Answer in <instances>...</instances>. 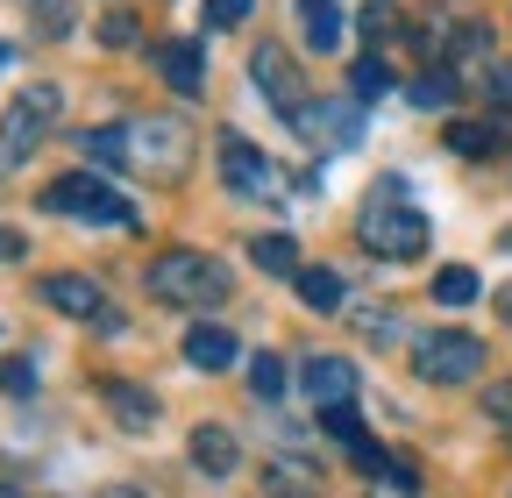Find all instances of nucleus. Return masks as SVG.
Wrapping results in <instances>:
<instances>
[{
	"instance_id": "f257e3e1",
	"label": "nucleus",
	"mask_w": 512,
	"mask_h": 498,
	"mask_svg": "<svg viewBox=\"0 0 512 498\" xmlns=\"http://www.w3.org/2000/svg\"><path fill=\"white\" fill-rule=\"evenodd\" d=\"M221 292H228V271L214 257H200V249H164L150 264V299H164V306H207Z\"/></svg>"
},
{
	"instance_id": "f03ea898",
	"label": "nucleus",
	"mask_w": 512,
	"mask_h": 498,
	"mask_svg": "<svg viewBox=\"0 0 512 498\" xmlns=\"http://www.w3.org/2000/svg\"><path fill=\"white\" fill-rule=\"evenodd\" d=\"M128 164L150 171V178H185L192 171V129L178 114H150V121H128Z\"/></svg>"
},
{
	"instance_id": "7ed1b4c3",
	"label": "nucleus",
	"mask_w": 512,
	"mask_h": 498,
	"mask_svg": "<svg viewBox=\"0 0 512 498\" xmlns=\"http://www.w3.org/2000/svg\"><path fill=\"white\" fill-rule=\"evenodd\" d=\"M43 207L72 214V221H100V228H128V221H136V214H128V200L114 193L107 178H93V171H64V178H50V185H43Z\"/></svg>"
},
{
	"instance_id": "20e7f679",
	"label": "nucleus",
	"mask_w": 512,
	"mask_h": 498,
	"mask_svg": "<svg viewBox=\"0 0 512 498\" xmlns=\"http://www.w3.org/2000/svg\"><path fill=\"white\" fill-rule=\"evenodd\" d=\"M413 370L427 385H470V378H484V342L463 328H434L413 342Z\"/></svg>"
},
{
	"instance_id": "39448f33",
	"label": "nucleus",
	"mask_w": 512,
	"mask_h": 498,
	"mask_svg": "<svg viewBox=\"0 0 512 498\" xmlns=\"http://www.w3.org/2000/svg\"><path fill=\"white\" fill-rule=\"evenodd\" d=\"M356 235H363V249H377V257L413 264L420 249H427V214L420 207H399V200H370L363 221H356Z\"/></svg>"
},
{
	"instance_id": "423d86ee",
	"label": "nucleus",
	"mask_w": 512,
	"mask_h": 498,
	"mask_svg": "<svg viewBox=\"0 0 512 498\" xmlns=\"http://www.w3.org/2000/svg\"><path fill=\"white\" fill-rule=\"evenodd\" d=\"M57 114H64V93H57V86H29V93H15L8 121H0V164H22V157L36 150V136L50 129Z\"/></svg>"
},
{
	"instance_id": "0eeeda50",
	"label": "nucleus",
	"mask_w": 512,
	"mask_h": 498,
	"mask_svg": "<svg viewBox=\"0 0 512 498\" xmlns=\"http://www.w3.org/2000/svg\"><path fill=\"white\" fill-rule=\"evenodd\" d=\"M292 129H299L306 143H320V150H356V136H363V100H356V93H335V100H320V107H299Z\"/></svg>"
},
{
	"instance_id": "6e6552de",
	"label": "nucleus",
	"mask_w": 512,
	"mask_h": 498,
	"mask_svg": "<svg viewBox=\"0 0 512 498\" xmlns=\"http://www.w3.org/2000/svg\"><path fill=\"white\" fill-rule=\"evenodd\" d=\"M299 378H306V399H313V413L356 406V385H363L349 356H306V363H299Z\"/></svg>"
},
{
	"instance_id": "1a4fd4ad",
	"label": "nucleus",
	"mask_w": 512,
	"mask_h": 498,
	"mask_svg": "<svg viewBox=\"0 0 512 498\" xmlns=\"http://www.w3.org/2000/svg\"><path fill=\"white\" fill-rule=\"evenodd\" d=\"M214 150H221V178L235 185V193H242V200H264V193H271V185H278V171H271V157H264V150H256V143H242L235 129H228V136H221Z\"/></svg>"
},
{
	"instance_id": "9d476101",
	"label": "nucleus",
	"mask_w": 512,
	"mask_h": 498,
	"mask_svg": "<svg viewBox=\"0 0 512 498\" xmlns=\"http://www.w3.org/2000/svg\"><path fill=\"white\" fill-rule=\"evenodd\" d=\"M249 79H256V86L271 93V107H278L285 121H292V114L306 107V86H299V72H292V57H285L278 43H264V50L249 57Z\"/></svg>"
},
{
	"instance_id": "9b49d317",
	"label": "nucleus",
	"mask_w": 512,
	"mask_h": 498,
	"mask_svg": "<svg viewBox=\"0 0 512 498\" xmlns=\"http://www.w3.org/2000/svg\"><path fill=\"white\" fill-rule=\"evenodd\" d=\"M157 72L171 79V93L200 100V86H207V50H200V36H171V43L157 50Z\"/></svg>"
},
{
	"instance_id": "f8f14e48",
	"label": "nucleus",
	"mask_w": 512,
	"mask_h": 498,
	"mask_svg": "<svg viewBox=\"0 0 512 498\" xmlns=\"http://www.w3.org/2000/svg\"><path fill=\"white\" fill-rule=\"evenodd\" d=\"M36 292H43V306H57V314H72V321H86V328H93V314L107 306L93 278H64V271H57V278H43Z\"/></svg>"
},
{
	"instance_id": "ddd939ff",
	"label": "nucleus",
	"mask_w": 512,
	"mask_h": 498,
	"mask_svg": "<svg viewBox=\"0 0 512 498\" xmlns=\"http://www.w3.org/2000/svg\"><path fill=\"white\" fill-rule=\"evenodd\" d=\"M185 363H192V370H228V363H235V335H228L221 321L185 328Z\"/></svg>"
},
{
	"instance_id": "4468645a",
	"label": "nucleus",
	"mask_w": 512,
	"mask_h": 498,
	"mask_svg": "<svg viewBox=\"0 0 512 498\" xmlns=\"http://www.w3.org/2000/svg\"><path fill=\"white\" fill-rule=\"evenodd\" d=\"M100 392H107V406H114V420H121L128 434H150V420H157V399H150V392H136L128 378H107Z\"/></svg>"
},
{
	"instance_id": "2eb2a0df",
	"label": "nucleus",
	"mask_w": 512,
	"mask_h": 498,
	"mask_svg": "<svg viewBox=\"0 0 512 498\" xmlns=\"http://www.w3.org/2000/svg\"><path fill=\"white\" fill-rule=\"evenodd\" d=\"M192 463H200L207 477H228L235 470V434L214 427V420H200V427H192Z\"/></svg>"
},
{
	"instance_id": "dca6fc26",
	"label": "nucleus",
	"mask_w": 512,
	"mask_h": 498,
	"mask_svg": "<svg viewBox=\"0 0 512 498\" xmlns=\"http://www.w3.org/2000/svg\"><path fill=\"white\" fill-rule=\"evenodd\" d=\"M79 157H86V171H128V121L121 129H86Z\"/></svg>"
},
{
	"instance_id": "f3484780",
	"label": "nucleus",
	"mask_w": 512,
	"mask_h": 498,
	"mask_svg": "<svg viewBox=\"0 0 512 498\" xmlns=\"http://www.w3.org/2000/svg\"><path fill=\"white\" fill-rule=\"evenodd\" d=\"M299 29L313 50H342V8L335 0H299Z\"/></svg>"
},
{
	"instance_id": "a211bd4d",
	"label": "nucleus",
	"mask_w": 512,
	"mask_h": 498,
	"mask_svg": "<svg viewBox=\"0 0 512 498\" xmlns=\"http://www.w3.org/2000/svg\"><path fill=\"white\" fill-rule=\"evenodd\" d=\"M249 257L264 264L271 278H299V242H292V235H256V242H249Z\"/></svg>"
},
{
	"instance_id": "6ab92c4d",
	"label": "nucleus",
	"mask_w": 512,
	"mask_h": 498,
	"mask_svg": "<svg viewBox=\"0 0 512 498\" xmlns=\"http://www.w3.org/2000/svg\"><path fill=\"white\" fill-rule=\"evenodd\" d=\"M264 491H271V498H313V491H320V470H306V463H271V470H264Z\"/></svg>"
},
{
	"instance_id": "aec40b11",
	"label": "nucleus",
	"mask_w": 512,
	"mask_h": 498,
	"mask_svg": "<svg viewBox=\"0 0 512 498\" xmlns=\"http://www.w3.org/2000/svg\"><path fill=\"white\" fill-rule=\"evenodd\" d=\"M349 93H356V100H377V93H392V65H384L377 50H370V57H356V65H349Z\"/></svg>"
},
{
	"instance_id": "412c9836",
	"label": "nucleus",
	"mask_w": 512,
	"mask_h": 498,
	"mask_svg": "<svg viewBox=\"0 0 512 498\" xmlns=\"http://www.w3.org/2000/svg\"><path fill=\"white\" fill-rule=\"evenodd\" d=\"M406 100H413V107H427V114H434V107L448 114V107H456V79H448V72H420V79L406 86Z\"/></svg>"
},
{
	"instance_id": "4be33fe9",
	"label": "nucleus",
	"mask_w": 512,
	"mask_h": 498,
	"mask_svg": "<svg viewBox=\"0 0 512 498\" xmlns=\"http://www.w3.org/2000/svg\"><path fill=\"white\" fill-rule=\"evenodd\" d=\"M448 150L456 157H491L498 136H491V121H448Z\"/></svg>"
},
{
	"instance_id": "5701e85b",
	"label": "nucleus",
	"mask_w": 512,
	"mask_h": 498,
	"mask_svg": "<svg viewBox=\"0 0 512 498\" xmlns=\"http://www.w3.org/2000/svg\"><path fill=\"white\" fill-rule=\"evenodd\" d=\"M292 285H299V299L313 306V314H328V306H342V278H335V271H299Z\"/></svg>"
},
{
	"instance_id": "b1692460",
	"label": "nucleus",
	"mask_w": 512,
	"mask_h": 498,
	"mask_svg": "<svg viewBox=\"0 0 512 498\" xmlns=\"http://www.w3.org/2000/svg\"><path fill=\"white\" fill-rule=\"evenodd\" d=\"M434 299H441V306H470V299H477V271H470V264L434 271Z\"/></svg>"
},
{
	"instance_id": "393cba45",
	"label": "nucleus",
	"mask_w": 512,
	"mask_h": 498,
	"mask_svg": "<svg viewBox=\"0 0 512 498\" xmlns=\"http://www.w3.org/2000/svg\"><path fill=\"white\" fill-rule=\"evenodd\" d=\"M249 392H256V399H278V392H285V363H278L271 349L249 356Z\"/></svg>"
},
{
	"instance_id": "a878e982",
	"label": "nucleus",
	"mask_w": 512,
	"mask_h": 498,
	"mask_svg": "<svg viewBox=\"0 0 512 498\" xmlns=\"http://www.w3.org/2000/svg\"><path fill=\"white\" fill-rule=\"evenodd\" d=\"M0 392H8V399H29V392H36V356H0Z\"/></svg>"
},
{
	"instance_id": "bb28decb",
	"label": "nucleus",
	"mask_w": 512,
	"mask_h": 498,
	"mask_svg": "<svg viewBox=\"0 0 512 498\" xmlns=\"http://www.w3.org/2000/svg\"><path fill=\"white\" fill-rule=\"evenodd\" d=\"M320 427H328V434H335V442H342V449H356V442H363V434H370V427L356 420V406H335V413H320Z\"/></svg>"
},
{
	"instance_id": "cd10ccee",
	"label": "nucleus",
	"mask_w": 512,
	"mask_h": 498,
	"mask_svg": "<svg viewBox=\"0 0 512 498\" xmlns=\"http://www.w3.org/2000/svg\"><path fill=\"white\" fill-rule=\"evenodd\" d=\"M249 8H256V0H207L200 29H235V22H249Z\"/></svg>"
},
{
	"instance_id": "c85d7f7f",
	"label": "nucleus",
	"mask_w": 512,
	"mask_h": 498,
	"mask_svg": "<svg viewBox=\"0 0 512 498\" xmlns=\"http://www.w3.org/2000/svg\"><path fill=\"white\" fill-rule=\"evenodd\" d=\"M100 43H107V50H128V43H136V15H121V8H114V15L100 22Z\"/></svg>"
},
{
	"instance_id": "c756f323",
	"label": "nucleus",
	"mask_w": 512,
	"mask_h": 498,
	"mask_svg": "<svg viewBox=\"0 0 512 498\" xmlns=\"http://www.w3.org/2000/svg\"><path fill=\"white\" fill-rule=\"evenodd\" d=\"M363 335H370V342H392V335H399V314H392V306H370V314H363Z\"/></svg>"
},
{
	"instance_id": "7c9ffc66",
	"label": "nucleus",
	"mask_w": 512,
	"mask_h": 498,
	"mask_svg": "<svg viewBox=\"0 0 512 498\" xmlns=\"http://www.w3.org/2000/svg\"><path fill=\"white\" fill-rule=\"evenodd\" d=\"M484 86H491V107H512V57L484 72Z\"/></svg>"
},
{
	"instance_id": "2f4dec72",
	"label": "nucleus",
	"mask_w": 512,
	"mask_h": 498,
	"mask_svg": "<svg viewBox=\"0 0 512 498\" xmlns=\"http://www.w3.org/2000/svg\"><path fill=\"white\" fill-rule=\"evenodd\" d=\"M0 257H22V235H8V228H0Z\"/></svg>"
},
{
	"instance_id": "473e14b6",
	"label": "nucleus",
	"mask_w": 512,
	"mask_h": 498,
	"mask_svg": "<svg viewBox=\"0 0 512 498\" xmlns=\"http://www.w3.org/2000/svg\"><path fill=\"white\" fill-rule=\"evenodd\" d=\"M498 314H505V321H512V285H505V292H498Z\"/></svg>"
},
{
	"instance_id": "72a5a7b5",
	"label": "nucleus",
	"mask_w": 512,
	"mask_h": 498,
	"mask_svg": "<svg viewBox=\"0 0 512 498\" xmlns=\"http://www.w3.org/2000/svg\"><path fill=\"white\" fill-rule=\"evenodd\" d=\"M0 72H8V43H0Z\"/></svg>"
},
{
	"instance_id": "f704fd0d",
	"label": "nucleus",
	"mask_w": 512,
	"mask_h": 498,
	"mask_svg": "<svg viewBox=\"0 0 512 498\" xmlns=\"http://www.w3.org/2000/svg\"><path fill=\"white\" fill-rule=\"evenodd\" d=\"M0 498H22V491H8V484H0Z\"/></svg>"
}]
</instances>
